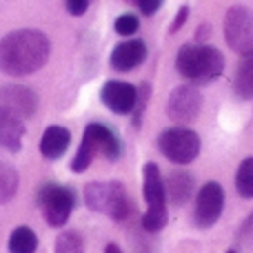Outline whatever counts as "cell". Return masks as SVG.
<instances>
[{
	"label": "cell",
	"instance_id": "cell-6",
	"mask_svg": "<svg viewBox=\"0 0 253 253\" xmlns=\"http://www.w3.org/2000/svg\"><path fill=\"white\" fill-rule=\"evenodd\" d=\"M224 40L240 56L253 51V11L247 7H231L224 16Z\"/></svg>",
	"mask_w": 253,
	"mask_h": 253
},
{
	"label": "cell",
	"instance_id": "cell-25",
	"mask_svg": "<svg viewBox=\"0 0 253 253\" xmlns=\"http://www.w3.org/2000/svg\"><path fill=\"white\" fill-rule=\"evenodd\" d=\"M187 16H189V7H182L178 13H175V18H173V25H171V34H175V31L180 29V27L187 22Z\"/></svg>",
	"mask_w": 253,
	"mask_h": 253
},
{
	"label": "cell",
	"instance_id": "cell-3",
	"mask_svg": "<svg viewBox=\"0 0 253 253\" xmlns=\"http://www.w3.org/2000/svg\"><path fill=\"white\" fill-rule=\"evenodd\" d=\"M96 153H102L109 160H116L120 153V142L116 138V133L111 129H107L105 125H89L83 133V142H80L78 151H76L74 160H71V169L76 173H83L89 169V165L93 162Z\"/></svg>",
	"mask_w": 253,
	"mask_h": 253
},
{
	"label": "cell",
	"instance_id": "cell-26",
	"mask_svg": "<svg viewBox=\"0 0 253 253\" xmlns=\"http://www.w3.org/2000/svg\"><path fill=\"white\" fill-rule=\"evenodd\" d=\"M105 253H123V251H120L118 245H107L105 247Z\"/></svg>",
	"mask_w": 253,
	"mask_h": 253
},
{
	"label": "cell",
	"instance_id": "cell-19",
	"mask_svg": "<svg viewBox=\"0 0 253 253\" xmlns=\"http://www.w3.org/2000/svg\"><path fill=\"white\" fill-rule=\"evenodd\" d=\"M38 247V238L29 227H16L9 238V251L11 253H34Z\"/></svg>",
	"mask_w": 253,
	"mask_h": 253
},
{
	"label": "cell",
	"instance_id": "cell-7",
	"mask_svg": "<svg viewBox=\"0 0 253 253\" xmlns=\"http://www.w3.org/2000/svg\"><path fill=\"white\" fill-rule=\"evenodd\" d=\"M38 205L42 207V213L51 227H62V224H67L71 211H74L76 196L69 187L44 184L38 191Z\"/></svg>",
	"mask_w": 253,
	"mask_h": 253
},
{
	"label": "cell",
	"instance_id": "cell-5",
	"mask_svg": "<svg viewBox=\"0 0 253 253\" xmlns=\"http://www.w3.org/2000/svg\"><path fill=\"white\" fill-rule=\"evenodd\" d=\"M158 149L175 165H189L200 153V138L187 126H171L158 135Z\"/></svg>",
	"mask_w": 253,
	"mask_h": 253
},
{
	"label": "cell",
	"instance_id": "cell-20",
	"mask_svg": "<svg viewBox=\"0 0 253 253\" xmlns=\"http://www.w3.org/2000/svg\"><path fill=\"white\" fill-rule=\"evenodd\" d=\"M236 189L242 198H253V156L245 158L236 173Z\"/></svg>",
	"mask_w": 253,
	"mask_h": 253
},
{
	"label": "cell",
	"instance_id": "cell-15",
	"mask_svg": "<svg viewBox=\"0 0 253 253\" xmlns=\"http://www.w3.org/2000/svg\"><path fill=\"white\" fill-rule=\"evenodd\" d=\"M69 142H71L69 131H67L65 126L53 125L42 133V140H40V153H42L44 158H49V160H56V158H60L62 153L67 151Z\"/></svg>",
	"mask_w": 253,
	"mask_h": 253
},
{
	"label": "cell",
	"instance_id": "cell-18",
	"mask_svg": "<svg viewBox=\"0 0 253 253\" xmlns=\"http://www.w3.org/2000/svg\"><path fill=\"white\" fill-rule=\"evenodd\" d=\"M18 191V171L0 158V205L9 202Z\"/></svg>",
	"mask_w": 253,
	"mask_h": 253
},
{
	"label": "cell",
	"instance_id": "cell-12",
	"mask_svg": "<svg viewBox=\"0 0 253 253\" xmlns=\"http://www.w3.org/2000/svg\"><path fill=\"white\" fill-rule=\"evenodd\" d=\"M142 193L144 200H147L149 209L147 211H167V193H165V182H162V175L158 165L147 162L142 169Z\"/></svg>",
	"mask_w": 253,
	"mask_h": 253
},
{
	"label": "cell",
	"instance_id": "cell-10",
	"mask_svg": "<svg viewBox=\"0 0 253 253\" xmlns=\"http://www.w3.org/2000/svg\"><path fill=\"white\" fill-rule=\"evenodd\" d=\"M0 109L25 120L34 116V111L38 109V96L22 84H2L0 87Z\"/></svg>",
	"mask_w": 253,
	"mask_h": 253
},
{
	"label": "cell",
	"instance_id": "cell-27",
	"mask_svg": "<svg viewBox=\"0 0 253 253\" xmlns=\"http://www.w3.org/2000/svg\"><path fill=\"white\" fill-rule=\"evenodd\" d=\"M227 253H236V251H233V249H231V251H227Z\"/></svg>",
	"mask_w": 253,
	"mask_h": 253
},
{
	"label": "cell",
	"instance_id": "cell-9",
	"mask_svg": "<svg viewBox=\"0 0 253 253\" xmlns=\"http://www.w3.org/2000/svg\"><path fill=\"white\" fill-rule=\"evenodd\" d=\"M224 209V189L218 182H207L200 187L196 196V209H193V220L198 227L207 229L215 224L222 215Z\"/></svg>",
	"mask_w": 253,
	"mask_h": 253
},
{
	"label": "cell",
	"instance_id": "cell-2",
	"mask_svg": "<svg viewBox=\"0 0 253 253\" xmlns=\"http://www.w3.org/2000/svg\"><path fill=\"white\" fill-rule=\"evenodd\" d=\"M175 69L189 80H213L222 74L224 56L213 47L184 44L175 56Z\"/></svg>",
	"mask_w": 253,
	"mask_h": 253
},
{
	"label": "cell",
	"instance_id": "cell-11",
	"mask_svg": "<svg viewBox=\"0 0 253 253\" xmlns=\"http://www.w3.org/2000/svg\"><path fill=\"white\" fill-rule=\"evenodd\" d=\"M100 98L114 114L125 116L131 114L138 105V89L129 83H123V80H109L102 84Z\"/></svg>",
	"mask_w": 253,
	"mask_h": 253
},
{
	"label": "cell",
	"instance_id": "cell-14",
	"mask_svg": "<svg viewBox=\"0 0 253 253\" xmlns=\"http://www.w3.org/2000/svg\"><path fill=\"white\" fill-rule=\"evenodd\" d=\"M22 138H25V123L18 116L0 109V147L16 153L22 149Z\"/></svg>",
	"mask_w": 253,
	"mask_h": 253
},
{
	"label": "cell",
	"instance_id": "cell-1",
	"mask_svg": "<svg viewBox=\"0 0 253 253\" xmlns=\"http://www.w3.org/2000/svg\"><path fill=\"white\" fill-rule=\"evenodd\" d=\"M51 53V42L38 29H16L0 38V71L29 76L42 69Z\"/></svg>",
	"mask_w": 253,
	"mask_h": 253
},
{
	"label": "cell",
	"instance_id": "cell-21",
	"mask_svg": "<svg viewBox=\"0 0 253 253\" xmlns=\"http://www.w3.org/2000/svg\"><path fill=\"white\" fill-rule=\"evenodd\" d=\"M53 253H84L83 238L76 231H62L56 240Z\"/></svg>",
	"mask_w": 253,
	"mask_h": 253
},
{
	"label": "cell",
	"instance_id": "cell-24",
	"mask_svg": "<svg viewBox=\"0 0 253 253\" xmlns=\"http://www.w3.org/2000/svg\"><path fill=\"white\" fill-rule=\"evenodd\" d=\"M138 2V7H140V11L144 13V16H153V13L160 9V4H162V0H135Z\"/></svg>",
	"mask_w": 253,
	"mask_h": 253
},
{
	"label": "cell",
	"instance_id": "cell-13",
	"mask_svg": "<svg viewBox=\"0 0 253 253\" xmlns=\"http://www.w3.org/2000/svg\"><path fill=\"white\" fill-rule=\"evenodd\" d=\"M144 58H147V44H144V40L131 38V40L120 42L111 51V67L116 71H131L142 65Z\"/></svg>",
	"mask_w": 253,
	"mask_h": 253
},
{
	"label": "cell",
	"instance_id": "cell-17",
	"mask_svg": "<svg viewBox=\"0 0 253 253\" xmlns=\"http://www.w3.org/2000/svg\"><path fill=\"white\" fill-rule=\"evenodd\" d=\"M233 89H236V93L242 100H251L253 98V51L242 56L236 71V80H233Z\"/></svg>",
	"mask_w": 253,
	"mask_h": 253
},
{
	"label": "cell",
	"instance_id": "cell-16",
	"mask_svg": "<svg viewBox=\"0 0 253 253\" xmlns=\"http://www.w3.org/2000/svg\"><path fill=\"white\" fill-rule=\"evenodd\" d=\"M193 187H196V182H193V175L189 171H173L165 182V193L173 205H184L191 198Z\"/></svg>",
	"mask_w": 253,
	"mask_h": 253
},
{
	"label": "cell",
	"instance_id": "cell-22",
	"mask_svg": "<svg viewBox=\"0 0 253 253\" xmlns=\"http://www.w3.org/2000/svg\"><path fill=\"white\" fill-rule=\"evenodd\" d=\"M138 27H140V20H138V16H133V13H123V16H118L116 18V22H114L116 34H120V36L135 34Z\"/></svg>",
	"mask_w": 253,
	"mask_h": 253
},
{
	"label": "cell",
	"instance_id": "cell-23",
	"mask_svg": "<svg viewBox=\"0 0 253 253\" xmlns=\"http://www.w3.org/2000/svg\"><path fill=\"white\" fill-rule=\"evenodd\" d=\"M89 4H91V0H65V7L71 16H83L89 9Z\"/></svg>",
	"mask_w": 253,
	"mask_h": 253
},
{
	"label": "cell",
	"instance_id": "cell-8",
	"mask_svg": "<svg viewBox=\"0 0 253 253\" xmlns=\"http://www.w3.org/2000/svg\"><path fill=\"white\" fill-rule=\"evenodd\" d=\"M202 109V93L193 84H180L171 91L169 102H167V114L173 123L187 125L198 118Z\"/></svg>",
	"mask_w": 253,
	"mask_h": 253
},
{
	"label": "cell",
	"instance_id": "cell-4",
	"mask_svg": "<svg viewBox=\"0 0 253 253\" xmlns=\"http://www.w3.org/2000/svg\"><path fill=\"white\" fill-rule=\"evenodd\" d=\"M84 202L91 211L109 215L114 220H126L131 215V202L120 182H91L84 187Z\"/></svg>",
	"mask_w": 253,
	"mask_h": 253
}]
</instances>
